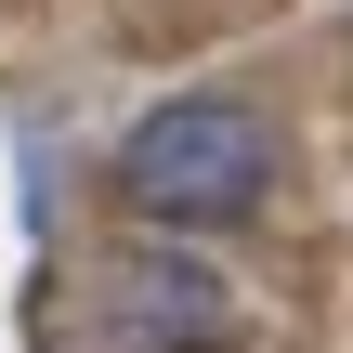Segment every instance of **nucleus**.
Segmentation results:
<instances>
[{"label": "nucleus", "instance_id": "obj_2", "mask_svg": "<svg viewBox=\"0 0 353 353\" xmlns=\"http://www.w3.org/2000/svg\"><path fill=\"white\" fill-rule=\"evenodd\" d=\"M236 327V288L183 249H131L52 301V353H210Z\"/></svg>", "mask_w": 353, "mask_h": 353}, {"label": "nucleus", "instance_id": "obj_1", "mask_svg": "<svg viewBox=\"0 0 353 353\" xmlns=\"http://www.w3.org/2000/svg\"><path fill=\"white\" fill-rule=\"evenodd\" d=\"M118 196H131L144 223H183V236L249 223V210L275 196V131H262L249 105H223V92H183V105H157V118L118 144Z\"/></svg>", "mask_w": 353, "mask_h": 353}]
</instances>
